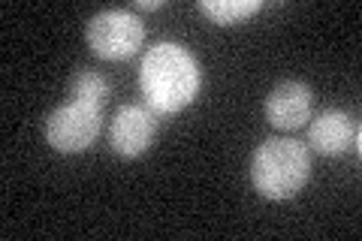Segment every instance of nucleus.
Masks as SVG:
<instances>
[{"label":"nucleus","instance_id":"obj_7","mask_svg":"<svg viewBox=\"0 0 362 241\" xmlns=\"http://www.w3.org/2000/svg\"><path fill=\"white\" fill-rule=\"evenodd\" d=\"M311 88L305 82H281L266 97V118L275 130H299L311 121Z\"/></svg>","mask_w":362,"mask_h":241},{"label":"nucleus","instance_id":"obj_8","mask_svg":"<svg viewBox=\"0 0 362 241\" xmlns=\"http://www.w3.org/2000/svg\"><path fill=\"white\" fill-rule=\"evenodd\" d=\"M263 9V0H199V13L214 25H235Z\"/></svg>","mask_w":362,"mask_h":241},{"label":"nucleus","instance_id":"obj_3","mask_svg":"<svg viewBox=\"0 0 362 241\" xmlns=\"http://www.w3.org/2000/svg\"><path fill=\"white\" fill-rule=\"evenodd\" d=\"M145 25L133 9H103L88 21L85 40L100 61H124L142 45Z\"/></svg>","mask_w":362,"mask_h":241},{"label":"nucleus","instance_id":"obj_5","mask_svg":"<svg viewBox=\"0 0 362 241\" xmlns=\"http://www.w3.org/2000/svg\"><path fill=\"white\" fill-rule=\"evenodd\" d=\"M157 133V114L148 106H121L109 121V145L121 157H142Z\"/></svg>","mask_w":362,"mask_h":241},{"label":"nucleus","instance_id":"obj_4","mask_svg":"<svg viewBox=\"0 0 362 241\" xmlns=\"http://www.w3.org/2000/svg\"><path fill=\"white\" fill-rule=\"evenodd\" d=\"M100 124H103V109L90 106V102L70 100L45 118V139H49L54 151L78 154L97 139Z\"/></svg>","mask_w":362,"mask_h":241},{"label":"nucleus","instance_id":"obj_9","mask_svg":"<svg viewBox=\"0 0 362 241\" xmlns=\"http://www.w3.org/2000/svg\"><path fill=\"white\" fill-rule=\"evenodd\" d=\"M70 97L78 100V102H90V106L103 109V102L109 97V82L103 73L90 70V66H82L76 70L73 78H70Z\"/></svg>","mask_w":362,"mask_h":241},{"label":"nucleus","instance_id":"obj_2","mask_svg":"<svg viewBox=\"0 0 362 241\" xmlns=\"http://www.w3.org/2000/svg\"><path fill=\"white\" fill-rule=\"evenodd\" d=\"M311 157L308 148L296 139H278L272 136L257 145L251 157V184L266 199H290L308 184Z\"/></svg>","mask_w":362,"mask_h":241},{"label":"nucleus","instance_id":"obj_1","mask_svg":"<svg viewBox=\"0 0 362 241\" xmlns=\"http://www.w3.org/2000/svg\"><path fill=\"white\" fill-rule=\"evenodd\" d=\"M199 85H202L199 64L185 45L157 42L142 57L139 88L145 97V106L157 118H166V114L187 109L194 102V97L199 94Z\"/></svg>","mask_w":362,"mask_h":241},{"label":"nucleus","instance_id":"obj_6","mask_svg":"<svg viewBox=\"0 0 362 241\" xmlns=\"http://www.w3.org/2000/svg\"><path fill=\"white\" fill-rule=\"evenodd\" d=\"M308 145L323 157H338L344 151H359V124L341 109H323L308 124Z\"/></svg>","mask_w":362,"mask_h":241},{"label":"nucleus","instance_id":"obj_10","mask_svg":"<svg viewBox=\"0 0 362 241\" xmlns=\"http://www.w3.org/2000/svg\"><path fill=\"white\" fill-rule=\"evenodd\" d=\"M163 0H136L133 9H139V13H151V9H160Z\"/></svg>","mask_w":362,"mask_h":241}]
</instances>
